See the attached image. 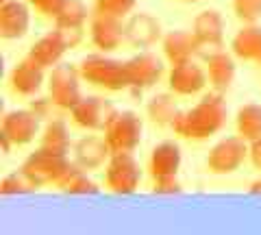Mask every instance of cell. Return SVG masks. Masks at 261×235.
Listing matches in <instances>:
<instances>
[{
    "instance_id": "cell-1",
    "label": "cell",
    "mask_w": 261,
    "mask_h": 235,
    "mask_svg": "<svg viewBox=\"0 0 261 235\" xmlns=\"http://www.w3.org/2000/svg\"><path fill=\"white\" fill-rule=\"evenodd\" d=\"M226 118H228V109H226L222 94L211 90L194 107L178 113L170 128L176 135L185 137V140L202 142L222 131L226 126Z\"/></svg>"
},
{
    "instance_id": "cell-2",
    "label": "cell",
    "mask_w": 261,
    "mask_h": 235,
    "mask_svg": "<svg viewBox=\"0 0 261 235\" xmlns=\"http://www.w3.org/2000/svg\"><path fill=\"white\" fill-rule=\"evenodd\" d=\"M81 76L85 83L100 87L105 92H124L128 90V74L126 63L120 59H113L107 53H94L87 55L79 63Z\"/></svg>"
},
{
    "instance_id": "cell-3",
    "label": "cell",
    "mask_w": 261,
    "mask_h": 235,
    "mask_svg": "<svg viewBox=\"0 0 261 235\" xmlns=\"http://www.w3.org/2000/svg\"><path fill=\"white\" fill-rule=\"evenodd\" d=\"M81 81H83V76H81V70L74 63L61 61L55 68H50L46 85H48V96L53 98L57 109L72 111L76 107V102L83 98Z\"/></svg>"
},
{
    "instance_id": "cell-4",
    "label": "cell",
    "mask_w": 261,
    "mask_h": 235,
    "mask_svg": "<svg viewBox=\"0 0 261 235\" xmlns=\"http://www.w3.org/2000/svg\"><path fill=\"white\" fill-rule=\"evenodd\" d=\"M70 164H72L70 155L39 146L37 150H33L31 155L24 159L20 170L39 190V188H44V185H57V181L61 179V174L68 170Z\"/></svg>"
},
{
    "instance_id": "cell-5",
    "label": "cell",
    "mask_w": 261,
    "mask_h": 235,
    "mask_svg": "<svg viewBox=\"0 0 261 235\" xmlns=\"http://www.w3.org/2000/svg\"><path fill=\"white\" fill-rule=\"evenodd\" d=\"M144 122L135 111L122 109L111 116L107 126L102 128V135L107 140L111 152H133L142 144Z\"/></svg>"
},
{
    "instance_id": "cell-6",
    "label": "cell",
    "mask_w": 261,
    "mask_h": 235,
    "mask_svg": "<svg viewBox=\"0 0 261 235\" xmlns=\"http://www.w3.org/2000/svg\"><path fill=\"white\" fill-rule=\"evenodd\" d=\"M142 183V166L133 152H113L105 166V188L118 196L135 194Z\"/></svg>"
},
{
    "instance_id": "cell-7",
    "label": "cell",
    "mask_w": 261,
    "mask_h": 235,
    "mask_svg": "<svg viewBox=\"0 0 261 235\" xmlns=\"http://www.w3.org/2000/svg\"><path fill=\"white\" fill-rule=\"evenodd\" d=\"M248 152H250V144L246 140H242L240 135H228L211 146L205 166L211 174L226 176L238 172L244 166V161L248 159Z\"/></svg>"
},
{
    "instance_id": "cell-8",
    "label": "cell",
    "mask_w": 261,
    "mask_h": 235,
    "mask_svg": "<svg viewBox=\"0 0 261 235\" xmlns=\"http://www.w3.org/2000/svg\"><path fill=\"white\" fill-rule=\"evenodd\" d=\"M124 63H126V74H128V90L135 94L154 87L163 79V74H166L163 59L148 50L130 57Z\"/></svg>"
},
{
    "instance_id": "cell-9",
    "label": "cell",
    "mask_w": 261,
    "mask_h": 235,
    "mask_svg": "<svg viewBox=\"0 0 261 235\" xmlns=\"http://www.w3.org/2000/svg\"><path fill=\"white\" fill-rule=\"evenodd\" d=\"M113 113H116V107L111 105L109 98H105V96H83L76 102V107L70 111V116L72 122L79 128L96 133L107 126Z\"/></svg>"
},
{
    "instance_id": "cell-10",
    "label": "cell",
    "mask_w": 261,
    "mask_h": 235,
    "mask_svg": "<svg viewBox=\"0 0 261 235\" xmlns=\"http://www.w3.org/2000/svg\"><path fill=\"white\" fill-rule=\"evenodd\" d=\"M89 42L98 53H113L126 42V20L113 15H98L89 20Z\"/></svg>"
},
{
    "instance_id": "cell-11",
    "label": "cell",
    "mask_w": 261,
    "mask_h": 235,
    "mask_svg": "<svg viewBox=\"0 0 261 235\" xmlns=\"http://www.w3.org/2000/svg\"><path fill=\"white\" fill-rule=\"evenodd\" d=\"M192 33L196 35L200 44V55L202 59H207L209 55H214L224 48V18L222 13L216 9H205L200 11L192 22Z\"/></svg>"
},
{
    "instance_id": "cell-12",
    "label": "cell",
    "mask_w": 261,
    "mask_h": 235,
    "mask_svg": "<svg viewBox=\"0 0 261 235\" xmlns=\"http://www.w3.org/2000/svg\"><path fill=\"white\" fill-rule=\"evenodd\" d=\"M209 85L207 70L196 59L174 63L168 72V87L176 96H196Z\"/></svg>"
},
{
    "instance_id": "cell-13",
    "label": "cell",
    "mask_w": 261,
    "mask_h": 235,
    "mask_svg": "<svg viewBox=\"0 0 261 235\" xmlns=\"http://www.w3.org/2000/svg\"><path fill=\"white\" fill-rule=\"evenodd\" d=\"M39 126H42V120H39L29 107L5 111L3 120H0V131L5 135H9V140L15 146L31 144L39 135V131H42Z\"/></svg>"
},
{
    "instance_id": "cell-14",
    "label": "cell",
    "mask_w": 261,
    "mask_h": 235,
    "mask_svg": "<svg viewBox=\"0 0 261 235\" xmlns=\"http://www.w3.org/2000/svg\"><path fill=\"white\" fill-rule=\"evenodd\" d=\"M111 155L113 152L109 148L107 140H105V135H83L72 146V159H74V164L87 170V172L105 168Z\"/></svg>"
},
{
    "instance_id": "cell-15",
    "label": "cell",
    "mask_w": 261,
    "mask_h": 235,
    "mask_svg": "<svg viewBox=\"0 0 261 235\" xmlns=\"http://www.w3.org/2000/svg\"><path fill=\"white\" fill-rule=\"evenodd\" d=\"M163 35L166 33L161 22L148 11L130 13L126 18V44L133 48H152L154 44H161Z\"/></svg>"
},
{
    "instance_id": "cell-16",
    "label": "cell",
    "mask_w": 261,
    "mask_h": 235,
    "mask_svg": "<svg viewBox=\"0 0 261 235\" xmlns=\"http://www.w3.org/2000/svg\"><path fill=\"white\" fill-rule=\"evenodd\" d=\"M46 81H48L46 68H42L39 63L29 59V57H27V59H22V61H18L11 68V72H9L11 90L18 96H27V98H31V96H37L39 92H42V87H44Z\"/></svg>"
},
{
    "instance_id": "cell-17",
    "label": "cell",
    "mask_w": 261,
    "mask_h": 235,
    "mask_svg": "<svg viewBox=\"0 0 261 235\" xmlns=\"http://www.w3.org/2000/svg\"><path fill=\"white\" fill-rule=\"evenodd\" d=\"M31 27V5L27 0H7L0 5V37L22 39Z\"/></svg>"
},
{
    "instance_id": "cell-18",
    "label": "cell",
    "mask_w": 261,
    "mask_h": 235,
    "mask_svg": "<svg viewBox=\"0 0 261 235\" xmlns=\"http://www.w3.org/2000/svg\"><path fill=\"white\" fill-rule=\"evenodd\" d=\"M161 50L170 66H174V63L196 59V57L200 55V44L192 31L176 29V31H168V33L163 35Z\"/></svg>"
},
{
    "instance_id": "cell-19",
    "label": "cell",
    "mask_w": 261,
    "mask_h": 235,
    "mask_svg": "<svg viewBox=\"0 0 261 235\" xmlns=\"http://www.w3.org/2000/svg\"><path fill=\"white\" fill-rule=\"evenodd\" d=\"M181 161H183V152L181 146L176 142H159L154 148L150 150L148 157V174L152 179H161V176H176L181 170Z\"/></svg>"
},
{
    "instance_id": "cell-20",
    "label": "cell",
    "mask_w": 261,
    "mask_h": 235,
    "mask_svg": "<svg viewBox=\"0 0 261 235\" xmlns=\"http://www.w3.org/2000/svg\"><path fill=\"white\" fill-rule=\"evenodd\" d=\"M205 70H207V79H209V87L214 92L224 94L228 92V87L235 81V55L226 53L224 48L214 55H209L205 59Z\"/></svg>"
},
{
    "instance_id": "cell-21",
    "label": "cell",
    "mask_w": 261,
    "mask_h": 235,
    "mask_svg": "<svg viewBox=\"0 0 261 235\" xmlns=\"http://www.w3.org/2000/svg\"><path fill=\"white\" fill-rule=\"evenodd\" d=\"M231 53L235 59L257 63L261 70V27L259 24H244L231 39Z\"/></svg>"
},
{
    "instance_id": "cell-22",
    "label": "cell",
    "mask_w": 261,
    "mask_h": 235,
    "mask_svg": "<svg viewBox=\"0 0 261 235\" xmlns=\"http://www.w3.org/2000/svg\"><path fill=\"white\" fill-rule=\"evenodd\" d=\"M65 53H68V46H65V42L61 39L59 31L55 29V31H50V33H46V35L39 37L37 42L29 48L27 57L48 70V68H55L57 63H61Z\"/></svg>"
},
{
    "instance_id": "cell-23",
    "label": "cell",
    "mask_w": 261,
    "mask_h": 235,
    "mask_svg": "<svg viewBox=\"0 0 261 235\" xmlns=\"http://www.w3.org/2000/svg\"><path fill=\"white\" fill-rule=\"evenodd\" d=\"M57 188L63 194H72V196H94V194L100 192V188L87 176V170L76 166L74 159H72L68 170L61 174V179L57 181Z\"/></svg>"
},
{
    "instance_id": "cell-24",
    "label": "cell",
    "mask_w": 261,
    "mask_h": 235,
    "mask_svg": "<svg viewBox=\"0 0 261 235\" xmlns=\"http://www.w3.org/2000/svg\"><path fill=\"white\" fill-rule=\"evenodd\" d=\"M39 146L44 148H50V150H57V152H65L70 155L72 152V137H70V128L68 124L63 122L59 118H50L46 120V124L39 133Z\"/></svg>"
},
{
    "instance_id": "cell-25",
    "label": "cell",
    "mask_w": 261,
    "mask_h": 235,
    "mask_svg": "<svg viewBox=\"0 0 261 235\" xmlns=\"http://www.w3.org/2000/svg\"><path fill=\"white\" fill-rule=\"evenodd\" d=\"M235 131L248 144L261 140V105L257 102L242 105L238 113H235Z\"/></svg>"
},
{
    "instance_id": "cell-26",
    "label": "cell",
    "mask_w": 261,
    "mask_h": 235,
    "mask_svg": "<svg viewBox=\"0 0 261 235\" xmlns=\"http://www.w3.org/2000/svg\"><path fill=\"white\" fill-rule=\"evenodd\" d=\"M174 96L176 94H154L146 102V116L154 126H172L174 118L181 113Z\"/></svg>"
},
{
    "instance_id": "cell-27",
    "label": "cell",
    "mask_w": 261,
    "mask_h": 235,
    "mask_svg": "<svg viewBox=\"0 0 261 235\" xmlns=\"http://www.w3.org/2000/svg\"><path fill=\"white\" fill-rule=\"evenodd\" d=\"M89 18V9L83 0H61L53 13L55 27L68 29H83Z\"/></svg>"
},
{
    "instance_id": "cell-28",
    "label": "cell",
    "mask_w": 261,
    "mask_h": 235,
    "mask_svg": "<svg viewBox=\"0 0 261 235\" xmlns=\"http://www.w3.org/2000/svg\"><path fill=\"white\" fill-rule=\"evenodd\" d=\"M35 190H37L35 183H33L22 170L0 179V196H20V194H31Z\"/></svg>"
},
{
    "instance_id": "cell-29",
    "label": "cell",
    "mask_w": 261,
    "mask_h": 235,
    "mask_svg": "<svg viewBox=\"0 0 261 235\" xmlns=\"http://www.w3.org/2000/svg\"><path fill=\"white\" fill-rule=\"evenodd\" d=\"M137 0H94V13L113 15V18H126L133 13Z\"/></svg>"
},
{
    "instance_id": "cell-30",
    "label": "cell",
    "mask_w": 261,
    "mask_h": 235,
    "mask_svg": "<svg viewBox=\"0 0 261 235\" xmlns=\"http://www.w3.org/2000/svg\"><path fill=\"white\" fill-rule=\"evenodd\" d=\"M233 13L244 24H257L261 18V0H233Z\"/></svg>"
},
{
    "instance_id": "cell-31",
    "label": "cell",
    "mask_w": 261,
    "mask_h": 235,
    "mask_svg": "<svg viewBox=\"0 0 261 235\" xmlns=\"http://www.w3.org/2000/svg\"><path fill=\"white\" fill-rule=\"evenodd\" d=\"M183 185L178 181V176H161V179H152V194H159V196H174V194H181Z\"/></svg>"
},
{
    "instance_id": "cell-32",
    "label": "cell",
    "mask_w": 261,
    "mask_h": 235,
    "mask_svg": "<svg viewBox=\"0 0 261 235\" xmlns=\"http://www.w3.org/2000/svg\"><path fill=\"white\" fill-rule=\"evenodd\" d=\"M53 107H55V102L50 96H31V100H29V109L35 113L39 120H50Z\"/></svg>"
},
{
    "instance_id": "cell-33",
    "label": "cell",
    "mask_w": 261,
    "mask_h": 235,
    "mask_svg": "<svg viewBox=\"0 0 261 235\" xmlns=\"http://www.w3.org/2000/svg\"><path fill=\"white\" fill-rule=\"evenodd\" d=\"M27 3H29L35 11L42 13V15H48V18H53L57 5H59L61 0H27Z\"/></svg>"
},
{
    "instance_id": "cell-34",
    "label": "cell",
    "mask_w": 261,
    "mask_h": 235,
    "mask_svg": "<svg viewBox=\"0 0 261 235\" xmlns=\"http://www.w3.org/2000/svg\"><path fill=\"white\" fill-rule=\"evenodd\" d=\"M248 159L250 164L255 166V170L261 172V140L257 142H250V152H248Z\"/></svg>"
},
{
    "instance_id": "cell-35",
    "label": "cell",
    "mask_w": 261,
    "mask_h": 235,
    "mask_svg": "<svg viewBox=\"0 0 261 235\" xmlns=\"http://www.w3.org/2000/svg\"><path fill=\"white\" fill-rule=\"evenodd\" d=\"M13 142L9 140V135H5L3 131H0V150H3L5 152V155H9V152H11V148H13Z\"/></svg>"
},
{
    "instance_id": "cell-36",
    "label": "cell",
    "mask_w": 261,
    "mask_h": 235,
    "mask_svg": "<svg viewBox=\"0 0 261 235\" xmlns=\"http://www.w3.org/2000/svg\"><path fill=\"white\" fill-rule=\"evenodd\" d=\"M248 192L252 194V196H261V176L259 179H255L250 185H248Z\"/></svg>"
},
{
    "instance_id": "cell-37",
    "label": "cell",
    "mask_w": 261,
    "mask_h": 235,
    "mask_svg": "<svg viewBox=\"0 0 261 235\" xmlns=\"http://www.w3.org/2000/svg\"><path fill=\"white\" fill-rule=\"evenodd\" d=\"M185 3H202V0H185Z\"/></svg>"
},
{
    "instance_id": "cell-38",
    "label": "cell",
    "mask_w": 261,
    "mask_h": 235,
    "mask_svg": "<svg viewBox=\"0 0 261 235\" xmlns=\"http://www.w3.org/2000/svg\"><path fill=\"white\" fill-rule=\"evenodd\" d=\"M3 3H7V0H0V5H3Z\"/></svg>"
}]
</instances>
